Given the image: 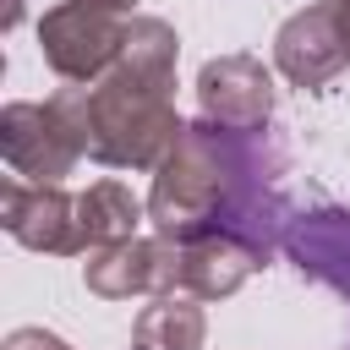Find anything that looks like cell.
Returning <instances> with one entry per match:
<instances>
[{
  "label": "cell",
  "instance_id": "8992f818",
  "mask_svg": "<svg viewBox=\"0 0 350 350\" xmlns=\"http://www.w3.org/2000/svg\"><path fill=\"white\" fill-rule=\"evenodd\" d=\"M82 284L104 301H131V295H180V246L164 235H131L115 246L88 252Z\"/></svg>",
  "mask_w": 350,
  "mask_h": 350
},
{
  "label": "cell",
  "instance_id": "ba28073f",
  "mask_svg": "<svg viewBox=\"0 0 350 350\" xmlns=\"http://www.w3.org/2000/svg\"><path fill=\"white\" fill-rule=\"evenodd\" d=\"M0 224L16 246L27 252H49V257H77L82 235H77V197L66 186H27V180H5L0 191Z\"/></svg>",
  "mask_w": 350,
  "mask_h": 350
},
{
  "label": "cell",
  "instance_id": "277c9868",
  "mask_svg": "<svg viewBox=\"0 0 350 350\" xmlns=\"http://www.w3.org/2000/svg\"><path fill=\"white\" fill-rule=\"evenodd\" d=\"M126 27L131 16L104 11V5H82V0H60L44 11L38 22V49L49 60V71L71 88H93L126 49Z\"/></svg>",
  "mask_w": 350,
  "mask_h": 350
},
{
  "label": "cell",
  "instance_id": "52a82bcc",
  "mask_svg": "<svg viewBox=\"0 0 350 350\" xmlns=\"http://www.w3.org/2000/svg\"><path fill=\"white\" fill-rule=\"evenodd\" d=\"M197 104H202V120L257 131L273 115V71L257 55H213L197 71Z\"/></svg>",
  "mask_w": 350,
  "mask_h": 350
},
{
  "label": "cell",
  "instance_id": "5b68a950",
  "mask_svg": "<svg viewBox=\"0 0 350 350\" xmlns=\"http://www.w3.org/2000/svg\"><path fill=\"white\" fill-rule=\"evenodd\" d=\"M273 66L295 88H312V93L328 88L350 66V16L334 0H317V5L295 11L273 33Z\"/></svg>",
  "mask_w": 350,
  "mask_h": 350
},
{
  "label": "cell",
  "instance_id": "30bf717a",
  "mask_svg": "<svg viewBox=\"0 0 350 350\" xmlns=\"http://www.w3.org/2000/svg\"><path fill=\"white\" fill-rule=\"evenodd\" d=\"M257 268H262V257H257L246 241H235V235L186 241V246H180V295H191V301H224V295H235Z\"/></svg>",
  "mask_w": 350,
  "mask_h": 350
},
{
  "label": "cell",
  "instance_id": "7c38bea8",
  "mask_svg": "<svg viewBox=\"0 0 350 350\" xmlns=\"http://www.w3.org/2000/svg\"><path fill=\"white\" fill-rule=\"evenodd\" d=\"M208 317L191 295H153V306L137 312V345L142 350H202Z\"/></svg>",
  "mask_w": 350,
  "mask_h": 350
},
{
  "label": "cell",
  "instance_id": "8fae6325",
  "mask_svg": "<svg viewBox=\"0 0 350 350\" xmlns=\"http://www.w3.org/2000/svg\"><path fill=\"white\" fill-rule=\"evenodd\" d=\"M142 219H148V202H137L131 186H120V180H93L88 191H77V235H82V252L131 241Z\"/></svg>",
  "mask_w": 350,
  "mask_h": 350
},
{
  "label": "cell",
  "instance_id": "6da1fadb",
  "mask_svg": "<svg viewBox=\"0 0 350 350\" xmlns=\"http://www.w3.org/2000/svg\"><path fill=\"white\" fill-rule=\"evenodd\" d=\"M284 175V142L257 126L235 131L219 120H186L164 164L153 170L148 219L153 235L186 246L202 235H235L262 262L284 246L290 202L279 197Z\"/></svg>",
  "mask_w": 350,
  "mask_h": 350
},
{
  "label": "cell",
  "instance_id": "4fadbf2b",
  "mask_svg": "<svg viewBox=\"0 0 350 350\" xmlns=\"http://www.w3.org/2000/svg\"><path fill=\"white\" fill-rule=\"evenodd\" d=\"M0 350H71V345L60 334H49V328H11Z\"/></svg>",
  "mask_w": 350,
  "mask_h": 350
},
{
  "label": "cell",
  "instance_id": "9c48e42d",
  "mask_svg": "<svg viewBox=\"0 0 350 350\" xmlns=\"http://www.w3.org/2000/svg\"><path fill=\"white\" fill-rule=\"evenodd\" d=\"M284 257L328 284L334 295L350 301V208L339 202H317V208H290L284 219Z\"/></svg>",
  "mask_w": 350,
  "mask_h": 350
},
{
  "label": "cell",
  "instance_id": "9a60e30c",
  "mask_svg": "<svg viewBox=\"0 0 350 350\" xmlns=\"http://www.w3.org/2000/svg\"><path fill=\"white\" fill-rule=\"evenodd\" d=\"M137 350H142V345H137Z\"/></svg>",
  "mask_w": 350,
  "mask_h": 350
},
{
  "label": "cell",
  "instance_id": "5bb4252c",
  "mask_svg": "<svg viewBox=\"0 0 350 350\" xmlns=\"http://www.w3.org/2000/svg\"><path fill=\"white\" fill-rule=\"evenodd\" d=\"M82 5H104V11H120V16H131V5H137V0H82Z\"/></svg>",
  "mask_w": 350,
  "mask_h": 350
},
{
  "label": "cell",
  "instance_id": "3957f363",
  "mask_svg": "<svg viewBox=\"0 0 350 350\" xmlns=\"http://www.w3.org/2000/svg\"><path fill=\"white\" fill-rule=\"evenodd\" d=\"M0 159L27 186H60L77 170V159H88V148L77 120L60 109V98H44V104L16 98L0 109Z\"/></svg>",
  "mask_w": 350,
  "mask_h": 350
},
{
  "label": "cell",
  "instance_id": "7a4b0ae2",
  "mask_svg": "<svg viewBox=\"0 0 350 350\" xmlns=\"http://www.w3.org/2000/svg\"><path fill=\"white\" fill-rule=\"evenodd\" d=\"M175 60L180 38L164 16H131L120 60L93 88H60V109L77 120L93 164L159 170L186 120L175 115Z\"/></svg>",
  "mask_w": 350,
  "mask_h": 350
}]
</instances>
